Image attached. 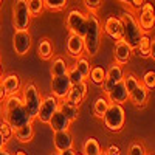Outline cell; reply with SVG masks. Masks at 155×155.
<instances>
[{
    "mask_svg": "<svg viewBox=\"0 0 155 155\" xmlns=\"http://www.w3.org/2000/svg\"><path fill=\"white\" fill-rule=\"evenodd\" d=\"M3 101H5V104H3V115H5V118L3 120L8 121L12 129L22 127V126H25V124H28V123L33 121L30 118V115L27 113V110H25L22 98L19 95H9Z\"/></svg>",
    "mask_w": 155,
    "mask_h": 155,
    "instance_id": "6da1fadb",
    "label": "cell"
},
{
    "mask_svg": "<svg viewBox=\"0 0 155 155\" xmlns=\"http://www.w3.org/2000/svg\"><path fill=\"white\" fill-rule=\"evenodd\" d=\"M84 42V51L93 58L99 53L101 48V22L96 17L95 12H88L87 14V30L82 37Z\"/></svg>",
    "mask_w": 155,
    "mask_h": 155,
    "instance_id": "7a4b0ae2",
    "label": "cell"
},
{
    "mask_svg": "<svg viewBox=\"0 0 155 155\" xmlns=\"http://www.w3.org/2000/svg\"><path fill=\"white\" fill-rule=\"evenodd\" d=\"M121 23H123V41H126L132 50H135L138 47L140 37L143 36V31L140 30L138 22L135 19V16L130 11H126L120 17Z\"/></svg>",
    "mask_w": 155,
    "mask_h": 155,
    "instance_id": "3957f363",
    "label": "cell"
},
{
    "mask_svg": "<svg viewBox=\"0 0 155 155\" xmlns=\"http://www.w3.org/2000/svg\"><path fill=\"white\" fill-rule=\"evenodd\" d=\"M22 102H23V107L27 110V113L30 115L31 120H36L39 107H41V102L42 98L39 95V90L33 82H27L22 88Z\"/></svg>",
    "mask_w": 155,
    "mask_h": 155,
    "instance_id": "277c9868",
    "label": "cell"
},
{
    "mask_svg": "<svg viewBox=\"0 0 155 155\" xmlns=\"http://www.w3.org/2000/svg\"><path fill=\"white\" fill-rule=\"evenodd\" d=\"M102 120L110 132H121L126 123V112L120 104H110Z\"/></svg>",
    "mask_w": 155,
    "mask_h": 155,
    "instance_id": "5b68a950",
    "label": "cell"
},
{
    "mask_svg": "<svg viewBox=\"0 0 155 155\" xmlns=\"http://www.w3.org/2000/svg\"><path fill=\"white\" fill-rule=\"evenodd\" d=\"M12 22L16 30H28L31 23V14L27 0H14L12 5Z\"/></svg>",
    "mask_w": 155,
    "mask_h": 155,
    "instance_id": "8992f818",
    "label": "cell"
},
{
    "mask_svg": "<svg viewBox=\"0 0 155 155\" xmlns=\"http://www.w3.org/2000/svg\"><path fill=\"white\" fill-rule=\"evenodd\" d=\"M67 30L70 34H76L79 37H84L87 30V14H84L79 9H71L67 14Z\"/></svg>",
    "mask_w": 155,
    "mask_h": 155,
    "instance_id": "52a82bcc",
    "label": "cell"
},
{
    "mask_svg": "<svg viewBox=\"0 0 155 155\" xmlns=\"http://www.w3.org/2000/svg\"><path fill=\"white\" fill-rule=\"evenodd\" d=\"M33 45V39L28 30H16L14 37H12V48H14L16 54L25 56L30 53Z\"/></svg>",
    "mask_w": 155,
    "mask_h": 155,
    "instance_id": "ba28073f",
    "label": "cell"
},
{
    "mask_svg": "<svg viewBox=\"0 0 155 155\" xmlns=\"http://www.w3.org/2000/svg\"><path fill=\"white\" fill-rule=\"evenodd\" d=\"M58 109H59V99L54 98L53 95H50V96H47V98L42 99L36 120L41 121V123H44V124H48L50 118L53 116V113H54Z\"/></svg>",
    "mask_w": 155,
    "mask_h": 155,
    "instance_id": "9c48e42d",
    "label": "cell"
},
{
    "mask_svg": "<svg viewBox=\"0 0 155 155\" xmlns=\"http://www.w3.org/2000/svg\"><path fill=\"white\" fill-rule=\"evenodd\" d=\"M138 22V27L143 33H149L153 30V25H155V16H153V5L149 2H144L143 6L140 8V19Z\"/></svg>",
    "mask_w": 155,
    "mask_h": 155,
    "instance_id": "30bf717a",
    "label": "cell"
},
{
    "mask_svg": "<svg viewBox=\"0 0 155 155\" xmlns=\"http://www.w3.org/2000/svg\"><path fill=\"white\" fill-rule=\"evenodd\" d=\"M71 82L68 79L67 74L64 76H54L53 81H51V90H53V96L58 98V99H64L65 101L70 88H71Z\"/></svg>",
    "mask_w": 155,
    "mask_h": 155,
    "instance_id": "8fae6325",
    "label": "cell"
},
{
    "mask_svg": "<svg viewBox=\"0 0 155 155\" xmlns=\"http://www.w3.org/2000/svg\"><path fill=\"white\" fill-rule=\"evenodd\" d=\"M123 76H124V71H123L121 65L113 64V65L106 71V79H104V82H102V92L109 93L116 84L123 81Z\"/></svg>",
    "mask_w": 155,
    "mask_h": 155,
    "instance_id": "7c38bea8",
    "label": "cell"
},
{
    "mask_svg": "<svg viewBox=\"0 0 155 155\" xmlns=\"http://www.w3.org/2000/svg\"><path fill=\"white\" fill-rule=\"evenodd\" d=\"M132 48L129 47V44L123 39L115 42V47H113V58H115V62L118 65H126V64L130 61L132 58Z\"/></svg>",
    "mask_w": 155,
    "mask_h": 155,
    "instance_id": "4fadbf2b",
    "label": "cell"
},
{
    "mask_svg": "<svg viewBox=\"0 0 155 155\" xmlns=\"http://www.w3.org/2000/svg\"><path fill=\"white\" fill-rule=\"evenodd\" d=\"M87 92H88V87H87L85 81L81 82V84H74V85H71V88H70V92H68L65 101L70 102V104H73V106L79 107V104L87 96Z\"/></svg>",
    "mask_w": 155,
    "mask_h": 155,
    "instance_id": "5bb4252c",
    "label": "cell"
},
{
    "mask_svg": "<svg viewBox=\"0 0 155 155\" xmlns=\"http://www.w3.org/2000/svg\"><path fill=\"white\" fill-rule=\"evenodd\" d=\"M104 31L107 36H110L113 41H120L123 39V23L120 20V17L110 16L106 19L104 22Z\"/></svg>",
    "mask_w": 155,
    "mask_h": 155,
    "instance_id": "9a60e30c",
    "label": "cell"
},
{
    "mask_svg": "<svg viewBox=\"0 0 155 155\" xmlns=\"http://www.w3.org/2000/svg\"><path fill=\"white\" fill-rule=\"evenodd\" d=\"M106 98H107V101L110 102V104H120V106H123L124 102H127L129 93H127V90H126L123 81L116 84L109 93H106Z\"/></svg>",
    "mask_w": 155,
    "mask_h": 155,
    "instance_id": "2e32d148",
    "label": "cell"
},
{
    "mask_svg": "<svg viewBox=\"0 0 155 155\" xmlns=\"http://www.w3.org/2000/svg\"><path fill=\"white\" fill-rule=\"evenodd\" d=\"M53 144L56 152H62L67 149H73V137L68 130H61V132H54L53 135Z\"/></svg>",
    "mask_w": 155,
    "mask_h": 155,
    "instance_id": "e0dca14e",
    "label": "cell"
},
{
    "mask_svg": "<svg viewBox=\"0 0 155 155\" xmlns=\"http://www.w3.org/2000/svg\"><path fill=\"white\" fill-rule=\"evenodd\" d=\"M50 127H51V130L53 132H61V130H68V127H70V120L67 118L65 115H64L59 109L53 113V116L50 118L48 121Z\"/></svg>",
    "mask_w": 155,
    "mask_h": 155,
    "instance_id": "ac0fdd59",
    "label": "cell"
},
{
    "mask_svg": "<svg viewBox=\"0 0 155 155\" xmlns=\"http://www.w3.org/2000/svg\"><path fill=\"white\" fill-rule=\"evenodd\" d=\"M137 50V54L141 58H152L153 59V39H150L149 34L143 33V36L140 37V42Z\"/></svg>",
    "mask_w": 155,
    "mask_h": 155,
    "instance_id": "d6986e66",
    "label": "cell"
},
{
    "mask_svg": "<svg viewBox=\"0 0 155 155\" xmlns=\"http://www.w3.org/2000/svg\"><path fill=\"white\" fill-rule=\"evenodd\" d=\"M149 98V90L143 85V84H138L137 88H134L130 93H129V101L132 102L135 107H143Z\"/></svg>",
    "mask_w": 155,
    "mask_h": 155,
    "instance_id": "ffe728a7",
    "label": "cell"
},
{
    "mask_svg": "<svg viewBox=\"0 0 155 155\" xmlns=\"http://www.w3.org/2000/svg\"><path fill=\"white\" fill-rule=\"evenodd\" d=\"M67 51L68 54L73 58H81L82 51H84V42L82 37L76 36V34H70L67 39Z\"/></svg>",
    "mask_w": 155,
    "mask_h": 155,
    "instance_id": "44dd1931",
    "label": "cell"
},
{
    "mask_svg": "<svg viewBox=\"0 0 155 155\" xmlns=\"http://www.w3.org/2000/svg\"><path fill=\"white\" fill-rule=\"evenodd\" d=\"M2 84H3V88H5V93L6 96L9 95H17V92L20 90V78L14 73L11 74H6L3 79H2Z\"/></svg>",
    "mask_w": 155,
    "mask_h": 155,
    "instance_id": "7402d4cb",
    "label": "cell"
},
{
    "mask_svg": "<svg viewBox=\"0 0 155 155\" xmlns=\"http://www.w3.org/2000/svg\"><path fill=\"white\" fill-rule=\"evenodd\" d=\"M14 137L17 141H20V143H30V141L33 140L34 137V127L31 123L25 124L22 127H17L14 129Z\"/></svg>",
    "mask_w": 155,
    "mask_h": 155,
    "instance_id": "603a6c76",
    "label": "cell"
},
{
    "mask_svg": "<svg viewBox=\"0 0 155 155\" xmlns=\"http://www.w3.org/2000/svg\"><path fill=\"white\" fill-rule=\"evenodd\" d=\"M59 110L70 120V123H73V121H76L78 118H79V107L70 104V102H67V101L59 102Z\"/></svg>",
    "mask_w": 155,
    "mask_h": 155,
    "instance_id": "cb8c5ba5",
    "label": "cell"
},
{
    "mask_svg": "<svg viewBox=\"0 0 155 155\" xmlns=\"http://www.w3.org/2000/svg\"><path fill=\"white\" fill-rule=\"evenodd\" d=\"M37 54H39V58L44 59V61L51 59V56H53V45H51V42L48 41V39H42V41L39 42Z\"/></svg>",
    "mask_w": 155,
    "mask_h": 155,
    "instance_id": "d4e9b609",
    "label": "cell"
},
{
    "mask_svg": "<svg viewBox=\"0 0 155 155\" xmlns=\"http://www.w3.org/2000/svg\"><path fill=\"white\" fill-rule=\"evenodd\" d=\"M110 106V102L107 101L106 96H99L96 101H95V104H93V115L96 116V118L102 120V116H104V113L107 112Z\"/></svg>",
    "mask_w": 155,
    "mask_h": 155,
    "instance_id": "484cf974",
    "label": "cell"
},
{
    "mask_svg": "<svg viewBox=\"0 0 155 155\" xmlns=\"http://www.w3.org/2000/svg\"><path fill=\"white\" fill-rule=\"evenodd\" d=\"M67 71H68V65L62 58H56L51 62V76L53 78L54 76H64V74H67Z\"/></svg>",
    "mask_w": 155,
    "mask_h": 155,
    "instance_id": "4316f807",
    "label": "cell"
},
{
    "mask_svg": "<svg viewBox=\"0 0 155 155\" xmlns=\"http://www.w3.org/2000/svg\"><path fill=\"white\" fill-rule=\"evenodd\" d=\"M101 152V146L98 140L95 138H87L82 144V155H98Z\"/></svg>",
    "mask_w": 155,
    "mask_h": 155,
    "instance_id": "83f0119b",
    "label": "cell"
},
{
    "mask_svg": "<svg viewBox=\"0 0 155 155\" xmlns=\"http://www.w3.org/2000/svg\"><path fill=\"white\" fill-rule=\"evenodd\" d=\"M88 76H90V79H92L93 84L102 85V82H104V79H106V70L102 68V67H98V65L96 67H92Z\"/></svg>",
    "mask_w": 155,
    "mask_h": 155,
    "instance_id": "f1b7e54d",
    "label": "cell"
},
{
    "mask_svg": "<svg viewBox=\"0 0 155 155\" xmlns=\"http://www.w3.org/2000/svg\"><path fill=\"white\" fill-rule=\"evenodd\" d=\"M74 68L79 71L84 78H88V73H90V70H92V64L88 62L87 58H76Z\"/></svg>",
    "mask_w": 155,
    "mask_h": 155,
    "instance_id": "f546056e",
    "label": "cell"
},
{
    "mask_svg": "<svg viewBox=\"0 0 155 155\" xmlns=\"http://www.w3.org/2000/svg\"><path fill=\"white\" fill-rule=\"evenodd\" d=\"M27 3H28V9H30L31 17L41 16L42 12H44V9H45L44 0H27Z\"/></svg>",
    "mask_w": 155,
    "mask_h": 155,
    "instance_id": "4dcf8cb0",
    "label": "cell"
},
{
    "mask_svg": "<svg viewBox=\"0 0 155 155\" xmlns=\"http://www.w3.org/2000/svg\"><path fill=\"white\" fill-rule=\"evenodd\" d=\"M123 84H124V87H126V90H127V93H130L134 88H137V87H138L140 81H138V78H137L135 74L127 73V74H124V76H123Z\"/></svg>",
    "mask_w": 155,
    "mask_h": 155,
    "instance_id": "1f68e13d",
    "label": "cell"
},
{
    "mask_svg": "<svg viewBox=\"0 0 155 155\" xmlns=\"http://www.w3.org/2000/svg\"><path fill=\"white\" fill-rule=\"evenodd\" d=\"M44 5L51 11H62L68 5V0H44Z\"/></svg>",
    "mask_w": 155,
    "mask_h": 155,
    "instance_id": "d6a6232c",
    "label": "cell"
},
{
    "mask_svg": "<svg viewBox=\"0 0 155 155\" xmlns=\"http://www.w3.org/2000/svg\"><path fill=\"white\" fill-rule=\"evenodd\" d=\"M0 134H2V137L5 138V141L8 143V141L14 137V129L11 127V124L8 121L2 120V121H0Z\"/></svg>",
    "mask_w": 155,
    "mask_h": 155,
    "instance_id": "836d02e7",
    "label": "cell"
},
{
    "mask_svg": "<svg viewBox=\"0 0 155 155\" xmlns=\"http://www.w3.org/2000/svg\"><path fill=\"white\" fill-rule=\"evenodd\" d=\"M67 76H68V79H70V82L74 85V84H81V82H84L85 81V78L79 73V71H78L74 67L71 68V70H68L67 71Z\"/></svg>",
    "mask_w": 155,
    "mask_h": 155,
    "instance_id": "e575fe53",
    "label": "cell"
},
{
    "mask_svg": "<svg viewBox=\"0 0 155 155\" xmlns=\"http://www.w3.org/2000/svg\"><path fill=\"white\" fill-rule=\"evenodd\" d=\"M143 85H144L147 90H153V88H155V71H153V70H149V71L143 76Z\"/></svg>",
    "mask_w": 155,
    "mask_h": 155,
    "instance_id": "d590c367",
    "label": "cell"
},
{
    "mask_svg": "<svg viewBox=\"0 0 155 155\" xmlns=\"http://www.w3.org/2000/svg\"><path fill=\"white\" fill-rule=\"evenodd\" d=\"M147 150L144 147L143 143H138V141H135V143L130 144V147H129V155H146Z\"/></svg>",
    "mask_w": 155,
    "mask_h": 155,
    "instance_id": "8d00e7d4",
    "label": "cell"
},
{
    "mask_svg": "<svg viewBox=\"0 0 155 155\" xmlns=\"http://www.w3.org/2000/svg\"><path fill=\"white\" fill-rule=\"evenodd\" d=\"M102 0H84V6L87 8L88 12H96L101 6Z\"/></svg>",
    "mask_w": 155,
    "mask_h": 155,
    "instance_id": "74e56055",
    "label": "cell"
},
{
    "mask_svg": "<svg viewBox=\"0 0 155 155\" xmlns=\"http://www.w3.org/2000/svg\"><path fill=\"white\" fill-rule=\"evenodd\" d=\"M106 155H121L120 147H118V146H115V144L109 146V147L106 149Z\"/></svg>",
    "mask_w": 155,
    "mask_h": 155,
    "instance_id": "f35d334b",
    "label": "cell"
},
{
    "mask_svg": "<svg viewBox=\"0 0 155 155\" xmlns=\"http://www.w3.org/2000/svg\"><path fill=\"white\" fill-rule=\"evenodd\" d=\"M143 3H144V0H130V2H129V5H130L132 8H135V9H140L141 6H143Z\"/></svg>",
    "mask_w": 155,
    "mask_h": 155,
    "instance_id": "ab89813d",
    "label": "cell"
},
{
    "mask_svg": "<svg viewBox=\"0 0 155 155\" xmlns=\"http://www.w3.org/2000/svg\"><path fill=\"white\" fill-rule=\"evenodd\" d=\"M5 98H6V93H5V88H3L2 79H0V101H3Z\"/></svg>",
    "mask_w": 155,
    "mask_h": 155,
    "instance_id": "60d3db41",
    "label": "cell"
},
{
    "mask_svg": "<svg viewBox=\"0 0 155 155\" xmlns=\"http://www.w3.org/2000/svg\"><path fill=\"white\" fill-rule=\"evenodd\" d=\"M59 155H76V152L73 149H67V150H62L59 152Z\"/></svg>",
    "mask_w": 155,
    "mask_h": 155,
    "instance_id": "b9f144b4",
    "label": "cell"
},
{
    "mask_svg": "<svg viewBox=\"0 0 155 155\" xmlns=\"http://www.w3.org/2000/svg\"><path fill=\"white\" fill-rule=\"evenodd\" d=\"M5 146H6V141H5V138L2 137V134H0V149H5Z\"/></svg>",
    "mask_w": 155,
    "mask_h": 155,
    "instance_id": "7bdbcfd3",
    "label": "cell"
},
{
    "mask_svg": "<svg viewBox=\"0 0 155 155\" xmlns=\"http://www.w3.org/2000/svg\"><path fill=\"white\" fill-rule=\"evenodd\" d=\"M0 155H12V153L8 152V150H5V149H0Z\"/></svg>",
    "mask_w": 155,
    "mask_h": 155,
    "instance_id": "ee69618b",
    "label": "cell"
},
{
    "mask_svg": "<svg viewBox=\"0 0 155 155\" xmlns=\"http://www.w3.org/2000/svg\"><path fill=\"white\" fill-rule=\"evenodd\" d=\"M16 155H28L25 150H19V152H16Z\"/></svg>",
    "mask_w": 155,
    "mask_h": 155,
    "instance_id": "f6af8a7d",
    "label": "cell"
},
{
    "mask_svg": "<svg viewBox=\"0 0 155 155\" xmlns=\"http://www.w3.org/2000/svg\"><path fill=\"white\" fill-rule=\"evenodd\" d=\"M118 2H123V3H127V5H129V2H130V0H118Z\"/></svg>",
    "mask_w": 155,
    "mask_h": 155,
    "instance_id": "bcb514c9",
    "label": "cell"
},
{
    "mask_svg": "<svg viewBox=\"0 0 155 155\" xmlns=\"http://www.w3.org/2000/svg\"><path fill=\"white\" fill-rule=\"evenodd\" d=\"M98 155H106V152H99Z\"/></svg>",
    "mask_w": 155,
    "mask_h": 155,
    "instance_id": "7dc6e473",
    "label": "cell"
},
{
    "mask_svg": "<svg viewBox=\"0 0 155 155\" xmlns=\"http://www.w3.org/2000/svg\"><path fill=\"white\" fill-rule=\"evenodd\" d=\"M50 155H59V153H58V152H56V153H50Z\"/></svg>",
    "mask_w": 155,
    "mask_h": 155,
    "instance_id": "c3c4849f",
    "label": "cell"
},
{
    "mask_svg": "<svg viewBox=\"0 0 155 155\" xmlns=\"http://www.w3.org/2000/svg\"><path fill=\"white\" fill-rule=\"evenodd\" d=\"M146 155H153V153H146Z\"/></svg>",
    "mask_w": 155,
    "mask_h": 155,
    "instance_id": "681fc988",
    "label": "cell"
},
{
    "mask_svg": "<svg viewBox=\"0 0 155 155\" xmlns=\"http://www.w3.org/2000/svg\"><path fill=\"white\" fill-rule=\"evenodd\" d=\"M76 155H82V153H76Z\"/></svg>",
    "mask_w": 155,
    "mask_h": 155,
    "instance_id": "f907efd6",
    "label": "cell"
},
{
    "mask_svg": "<svg viewBox=\"0 0 155 155\" xmlns=\"http://www.w3.org/2000/svg\"><path fill=\"white\" fill-rule=\"evenodd\" d=\"M0 5H2V0H0Z\"/></svg>",
    "mask_w": 155,
    "mask_h": 155,
    "instance_id": "816d5d0a",
    "label": "cell"
},
{
    "mask_svg": "<svg viewBox=\"0 0 155 155\" xmlns=\"http://www.w3.org/2000/svg\"><path fill=\"white\" fill-rule=\"evenodd\" d=\"M0 112H2V107H0Z\"/></svg>",
    "mask_w": 155,
    "mask_h": 155,
    "instance_id": "f5cc1de1",
    "label": "cell"
}]
</instances>
